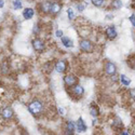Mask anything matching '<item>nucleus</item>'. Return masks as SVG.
<instances>
[{
    "label": "nucleus",
    "mask_w": 135,
    "mask_h": 135,
    "mask_svg": "<svg viewBox=\"0 0 135 135\" xmlns=\"http://www.w3.org/2000/svg\"><path fill=\"white\" fill-rule=\"evenodd\" d=\"M28 110H29L30 114L35 115V116H38V115L41 114L42 110H43V105H42V103L40 102V100H37V99L32 100V102L28 105Z\"/></svg>",
    "instance_id": "1"
},
{
    "label": "nucleus",
    "mask_w": 135,
    "mask_h": 135,
    "mask_svg": "<svg viewBox=\"0 0 135 135\" xmlns=\"http://www.w3.org/2000/svg\"><path fill=\"white\" fill-rule=\"evenodd\" d=\"M80 49L83 52H92L93 51V43L90 41V40H81L80 42Z\"/></svg>",
    "instance_id": "2"
},
{
    "label": "nucleus",
    "mask_w": 135,
    "mask_h": 135,
    "mask_svg": "<svg viewBox=\"0 0 135 135\" xmlns=\"http://www.w3.org/2000/svg\"><path fill=\"white\" fill-rule=\"evenodd\" d=\"M105 71L109 76H114L117 73L116 65L114 63H111V62H106V64H105Z\"/></svg>",
    "instance_id": "3"
},
{
    "label": "nucleus",
    "mask_w": 135,
    "mask_h": 135,
    "mask_svg": "<svg viewBox=\"0 0 135 135\" xmlns=\"http://www.w3.org/2000/svg\"><path fill=\"white\" fill-rule=\"evenodd\" d=\"M32 47H33V49H35L36 51L41 52L44 49V42L41 39H38V38L37 39H33L32 40Z\"/></svg>",
    "instance_id": "4"
},
{
    "label": "nucleus",
    "mask_w": 135,
    "mask_h": 135,
    "mask_svg": "<svg viewBox=\"0 0 135 135\" xmlns=\"http://www.w3.org/2000/svg\"><path fill=\"white\" fill-rule=\"evenodd\" d=\"M64 82L67 86H74L77 83V78L74 75H67L64 78Z\"/></svg>",
    "instance_id": "5"
},
{
    "label": "nucleus",
    "mask_w": 135,
    "mask_h": 135,
    "mask_svg": "<svg viewBox=\"0 0 135 135\" xmlns=\"http://www.w3.org/2000/svg\"><path fill=\"white\" fill-rule=\"evenodd\" d=\"M1 116L4 118V119H11L13 116V109L11 108V107H6L4 109H2L1 111Z\"/></svg>",
    "instance_id": "6"
},
{
    "label": "nucleus",
    "mask_w": 135,
    "mask_h": 135,
    "mask_svg": "<svg viewBox=\"0 0 135 135\" xmlns=\"http://www.w3.org/2000/svg\"><path fill=\"white\" fill-rule=\"evenodd\" d=\"M106 35H107V37L109 38V39H115L116 37H117V30H116V28L114 27V26H109L107 29H106Z\"/></svg>",
    "instance_id": "7"
},
{
    "label": "nucleus",
    "mask_w": 135,
    "mask_h": 135,
    "mask_svg": "<svg viewBox=\"0 0 135 135\" xmlns=\"http://www.w3.org/2000/svg\"><path fill=\"white\" fill-rule=\"evenodd\" d=\"M77 131L79 133H82V132L86 131V126H85V123H84L82 118H79L77 121Z\"/></svg>",
    "instance_id": "8"
},
{
    "label": "nucleus",
    "mask_w": 135,
    "mask_h": 135,
    "mask_svg": "<svg viewBox=\"0 0 135 135\" xmlns=\"http://www.w3.org/2000/svg\"><path fill=\"white\" fill-rule=\"evenodd\" d=\"M33 14H35V11H33L31 8H26L24 11H23V16L25 20H30Z\"/></svg>",
    "instance_id": "9"
},
{
    "label": "nucleus",
    "mask_w": 135,
    "mask_h": 135,
    "mask_svg": "<svg viewBox=\"0 0 135 135\" xmlns=\"http://www.w3.org/2000/svg\"><path fill=\"white\" fill-rule=\"evenodd\" d=\"M73 93L75 95H78V96H82L83 93H84V90L81 85H78V84H75L74 88H73Z\"/></svg>",
    "instance_id": "10"
},
{
    "label": "nucleus",
    "mask_w": 135,
    "mask_h": 135,
    "mask_svg": "<svg viewBox=\"0 0 135 135\" xmlns=\"http://www.w3.org/2000/svg\"><path fill=\"white\" fill-rule=\"evenodd\" d=\"M61 11V4L59 2H52L51 7H50V12L52 14H56Z\"/></svg>",
    "instance_id": "11"
},
{
    "label": "nucleus",
    "mask_w": 135,
    "mask_h": 135,
    "mask_svg": "<svg viewBox=\"0 0 135 135\" xmlns=\"http://www.w3.org/2000/svg\"><path fill=\"white\" fill-rule=\"evenodd\" d=\"M55 69L59 73H64L66 70V63L64 61H59L55 65Z\"/></svg>",
    "instance_id": "12"
},
{
    "label": "nucleus",
    "mask_w": 135,
    "mask_h": 135,
    "mask_svg": "<svg viewBox=\"0 0 135 135\" xmlns=\"http://www.w3.org/2000/svg\"><path fill=\"white\" fill-rule=\"evenodd\" d=\"M74 130H75V126L71 121L67 122V127H66V131H65V135H74Z\"/></svg>",
    "instance_id": "13"
},
{
    "label": "nucleus",
    "mask_w": 135,
    "mask_h": 135,
    "mask_svg": "<svg viewBox=\"0 0 135 135\" xmlns=\"http://www.w3.org/2000/svg\"><path fill=\"white\" fill-rule=\"evenodd\" d=\"M62 43L64 44V46L66 48H71L74 46V43H73V40L69 39L68 37H62Z\"/></svg>",
    "instance_id": "14"
},
{
    "label": "nucleus",
    "mask_w": 135,
    "mask_h": 135,
    "mask_svg": "<svg viewBox=\"0 0 135 135\" xmlns=\"http://www.w3.org/2000/svg\"><path fill=\"white\" fill-rule=\"evenodd\" d=\"M50 7H51V2H44V3H42V6H41V10L43 11L44 13L50 12Z\"/></svg>",
    "instance_id": "15"
},
{
    "label": "nucleus",
    "mask_w": 135,
    "mask_h": 135,
    "mask_svg": "<svg viewBox=\"0 0 135 135\" xmlns=\"http://www.w3.org/2000/svg\"><path fill=\"white\" fill-rule=\"evenodd\" d=\"M120 80H121V82L124 84V85H130V80L128 79V78L124 76V75H121V77H120Z\"/></svg>",
    "instance_id": "16"
},
{
    "label": "nucleus",
    "mask_w": 135,
    "mask_h": 135,
    "mask_svg": "<svg viewBox=\"0 0 135 135\" xmlns=\"http://www.w3.org/2000/svg\"><path fill=\"white\" fill-rule=\"evenodd\" d=\"M121 7H122L121 0H114V2H112V8L114 9H120Z\"/></svg>",
    "instance_id": "17"
},
{
    "label": "nucleus",
    "mask_w": 135,
    "mask_h": 135,
    "mask_svg": "<svg viewBox=\"0 0 135 135\" xmlns=\"http://www.w3.org/2000/svg\"><path fill=\"white\" fill-rule=\"evenodd\" d=\"M13 7H14V9H21L22 8L21 0H14L13 1Z\"/></svg>",
    "instance_id": "18"
},
{
    "label": "nucleus",
    "mask_w": 135,
    "mask_h": 135,
    "mask_svg": "<svg viewBox=\"0 0 135 135\" xmlns=\"http://www.w3.org/2000/svg\"><path fill=\"white\" fill-rule=\"evenodd\" d=\"M91 1H92V3H93L95 7H100V6L103 4L104 0H91Z\"/></svg>",
    "instance_id": "19"
},
{
    "label": "nucleus",
    "mask_w": 135,
    "mask_h": 135,
    "mask_svg": "<svg viewBox=\"0 0 135 135\" xmlns=\"http://www.w3.org/2000/svg\"><path fill=\"white\" fill-rule=\"evenodd\" d=\"M67 13H68V17H69L70 20H74V17H75V13H74L73 9H68V10H67Z\"/></svg>",
    "instance_id": "20"
},
{
    "label": "nucleus",
    "mask_w": 135,
    "mask_h": 135,
    "mask_svg": "<svg viewBox=\"0 0 135 135\" xmlns=\"http://www.w3.org/2000/svg\"><path fill=\"white\" fill-rule=\"evenodd\" d=\"M91 115H92L93 117H96V116L98 115V112H97V109H96V108L91 107Z\"/></svg>",
    "instance_id": "21"
},
{
    "label": "nucleus",
    "mask_w": 135,
    "mask_h": 135,
    "mask_svg": "<svg viewBox=\"0 0 135 135\" xmlns=\"http://www.w3.org/2000/svg\"><path fill=\"white\" fill-rule=\"evenodd\" d=\"M130 21H131L132 25L135 26V15H131V16H130Z\"/></svg>",
    "instance_id": "22"
},
{
    "label": "nucleus",
    "mask_w": 135,
    "mask_h": 135,
    "mask_svg": "<svg viewBox=\"0 0 135 135\" xmlns=\"http://www.w3.org/2000/svg\"><path fill=\"white\" fill-rule=\"evenodd\" d=\"M130 95H131L133 98H135V89H132V90H130Z\"/></svg>",
    "instance_id": "23"
},
{
    "label": "nucleus",
    "mask_w": 135,
    "mask_h": 135,
    "mask_svg": "<svg viewBox=\"0 0 135 135\" xmlns=\"http://www.w3.org/2000/svg\"><path fill=\"white\" fill-rule=\"evenodd\" d=\"M59 112H60V115H62V116L65 115V110H64V108H59Z\"/></svg>",
    "instance_id": "24"
},
{
    "label": "nucleus",
    "mask_w": 135,
    "mask_h": 135,
    "mask_svg": "<svg viewBox=\"0 0 135 135\" xmlns=\"http://www.w3.org/2000/svg\"><path fill=\"white\" fill-rule=\"evenodd\" d=\"M56 36H57V37H62L63 36V31L62 30H57V31H56Z\"/></svg>",
    "instance_id": "25"
},
{
    "label": "nucleus",
    "mask_w": 135,
    "mask_h": 135,
    "mask_svg": "<svg viewBox=\"0 0 135 135\" xmlns=\"http://www.w3.org/2000/svg\"><path fill=\"white\" fill-rule=\"evenodd\" d=\"M3 4H4L3 0H0V8H2V7H3Z\"/></svg>",
    "instance_id": "26"
},
{
    "label": "nucleus",
    "mask_w": 135,
    "mask_h": 135,
    "mask_svg": "<svg viewBox=\"0 0 135 135\" xmlns=\"http://www.w3.org/2000/svg\"><path fill=\"white\" fill-rule=\"evenodd\" d=\"M122 135H129V134H128L127 132H123V133H122Z\"/></svg>",
    "instance_id": "27"
}]
</instances>
